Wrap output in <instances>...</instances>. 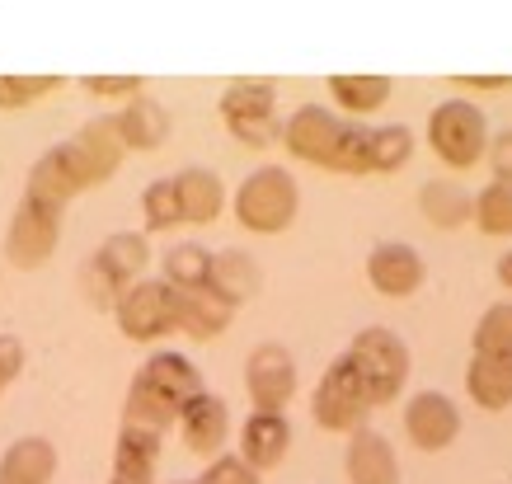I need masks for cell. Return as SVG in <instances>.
I'll return each instance as SVG.
<instances>
[{"label":"cell","mask_w":512,"mask_h":484,"mask_svg":"<svg viewBox=\"0 0 512 484\" xmlns=\"http://www.w3.org/2000/svg\"><path fill=\"white\" fill-rule=\"evenodd\" d=\"M329 99L339 104L348 118H372L390 104V94H395V80L390 76H329Z\"/></svg>","instance_id":"d4e9b609"},{"label":"cell","mask_w":512,"mask_h":484,"mask_svg":"<svg viewBox=\"0 0 512 484\" xmlns=\"http://www.w3.org/2000/svg\"><path fill=\"white\" fill-rule=\"evenodd\" d=\"M475 353L512 358V301H494L475 325Z\"/></svg>","instance_id":"4dcf8cb0"},{"label":"cell","mask_w":512,"mask_h":484,"mask_svg":"<svg viewBox=\"0 0 512 484\" xmlns=\"http://www.w3.org/2000/svg\"><path fill=\"white\" fill-rule=\"evenodd\" d=\"M109 127L123 151H156V146H165V137H170V109L156 104L151 94H137V99H127L118 113H109Z\"/></svg>","instance_id":"e0dca14e"},{"label":"cell","mask_w":512,"mask_h":484,"mask_svg":"<svg viewBox=\"0 0 512 484\" xmlns=\"http://www.w3.org/2000/svg\"><path fill=\"white\" fill-rule=\"evenodd\" d=\"M160 442H165V433H156V428L123 423V428H118V442H113V475H118V480H146V484H156Z\"/></svg>","instance_id":"7402d4cb"},{"label":"cell","mask_w":512,"mask_h":484,"mask_svg":"<svg viewBox=\"0 0 512 484\" xmlns=\"http://www.w3.org/2000/svg\"><path fill=\"white\" fill-rule=\"evenodd\" d=\"M367 414H372V395L362 386V376L353 372V362L339 353L311 395V419L325 433H357V428H367Z\"/></svg>","instance_id":"9c48e42d"},{"label":"cell","mask_w":512,"mask_h":484,"mask_svg":"<svg viewBox=\"0 0 512 484\" xmlns=\"http://www.w3.org/2000/svg\"><path fill=\"white\" fill-rule=\"evenodd\" d=\"M245 391L259 414H287L296 395V358L282 344H259L245 358Z\"/></svg>","instance_id":"7c38bea8"},{"label":"cell","mask_w":512,"mask_h":484,"mask_svg":"<svg viewBox=\"0 0 512 484\" xmlns=\"http://www.w3.org/2000/svg\"><path fill=\"white\" fill-rule=\"evenodd\" d=\"M193 484H264V475H259V470H249L235 452H221V456H212V461L202 466V475Z\"/></svg>","instance_id":"d6a6232c"},{"label":"cell","mask_w":512,"mask_h":484,"mask_svg":"<svg viewBox=\"0 0 512 484\" xmlns=\"http://www.w3.org/2000/svg\"><path fill=\"white\" fill-rule=\"evenodd\" d=\"M179 438H184V447L193 456H221V447H226V438H231V409H226V400L212 391H202L198 400H188L184 414H179Z\"/></svg>","instance_id":"9a60e30c"},{"label":"cell","mask_w":512,"mask_h":484,"mask_svg":"<svg viewBox=\"0 0 512 484\" xmlns=\"http://www.w3.org/2000/svg\"><path fill=\"white\" fill-rule=\"evenodd\" d=\"M498 282H503V287L512 292V250L503 254V259H498Z\"/></svg>","instance_id":"74e56055"},{"label":"cell","mask_w":512,"mask_h":484,"mask_svg":"<svg viewBox=\"0 0 512 484\" xmlns=\"http://www.w3.org/2000/svg\"><path fill=\"white\" fill-rule=\"evenodd\" d=\"M231 207H235V221H240L249 235H282L296 221L301 188H296L292 170H282V165H259L254 174L240 179Z\"/></svg>","instance_id":"5b68a950"},{"label":"cell","mask_w":512,"mask_h":484,"mask_svg":"<svg viewBox=\"0 0 512 484\" xmlns=\"http://www.w3.org/2000/svg\"><path fill=\"white\" fill-rule=\"evenodd\" d=\"M80 85H85L94 99H118V104H127V99H137L141 94L146 76H85Z\"/></svg>","instance_id":"836d02e7"},{"label":"cell","mask_w":512,"mask_h":484,"mask_svg":"<svg viewBox=\"0 0 512 484\" xmlns=\"http://www.w3.org/2000/svg\"><path fill=\"white\" fill-rule=\"evenodd\" d=\"M174 184V198H179V217L188 226H212L226 207V184H221L217 170H202V165H188L170 179Z\"/></svg>","instance_id":"d6986e66"},{"label":"cell","mask_w":512,"mask_h":484,"mask_svg":"<svg viewBox=\"0 0 512 484\" xmlns=\"http://www.w3.org/2000/svg\"><path fill=\"white\" fill-rule=\"evenodd\" d=\"M419 212L437 231H461L470 221V193L456 179H428L419 188Z\"/></svg>","instance_id":"484cf974"},{"label":"cell","mask_w":512,"mask_h":484,"mask_svg":"<svg viewBox=\"0 0 512 484\" xmlns=\"http://www.w3.org/2000/svg\"><path fill=\"white\" fill-rule=\"evenodd\" d=\"M174 301H179V334L198 339V344H207V339L226 334V325L235 320L231 306H226L217 292H207V287H193V292H174Z\"/></svg>","instance_id":"cb8c5ba5"},{"label":"cell","mask_w":512,"mask_h":484,"mask_svg":"<svg viewBox=\"0 0 512 484\" xmlns=\"http://www.w3.org/2000/svg\"><path fill=\"white\" fill-rule=\"evenodd\" d=\"M414 156V132L404 123H367V174H400Z\"/></svg>","instance_id":"4316f807"},{"label":"cell","mask_w":512,"mask_h":484,"mask_svg":"<svg viewBox=\"0 0 512 484\" xmlns=\"http://www.w3.org/2000/svg\"><path fill=\"white\" fill-rule=\"evenodd\" d=\"M264 287V273H259V259L245 250H221L212 254V268H207V292H217L226 306H245L254 292Z\"/></svg>","instance_id":"44dd1931"},{"label":"cell","mask_w":512,"mask_h":484,"mask_svg":"<svg viewBox=\"0 0 512 484\" xmlns=\"http://www.w3.org/2000/svg\"><path fill=\"white\" fill-rule=\"evenodd\" d=\"M24 372V344H19L15 334H0V391Z\"/></svg>","instance_id":"e575fe53"},{"label":"cell","mask_w":512,"mask_h":484,"mask_svg":"<svg viewBox=\"0 0 512 484\" xmlns=\"http://www.w3.org/2000/svg\"><path fill=\"white\" fill-rule=\"evenodd\" d=\"M174 484H193V480H174Z\"/></svg>","instance_id":"ab89813d"},{"label":"cell","mask_w":512,"mask_h":484,"mask_svg":"<svg viewBox=\"0 0 512 484\" xmlns=\"http://www.w3.org/2000/svg\"><path fill=\"white\" fill-rule=\"evenodd\" d=\"M123 156L127 151L113 137L109 118H94V123L80 127L76 137L57 141L52 151H43L33 160L29 179H24V198L52 207V212H66L76 193L109 184L118 174V165H123Z\"/></svg>","instance_id":"6da1fadb"},{"label":"cell","mask_w":512,"mask_h":484,"mask_svg":"<svg viewBox=\"0 0 512 484\" xmlns=\"http://www.w3.org/2000/svg\"><path fill=\"white\" fill-rule=\"evenodd\" d=\"M282 146L329 174H367V123H353L325 104H301L282 123Z\"/></svg>","instance_id":"7a4b0ae2"},{"label":"cell","mask_w":512,"mask_h":484,"mask_svg":"<svg viewBox=\"0 0 512 484\" xmlns=\"http://www.w3.org/2000/svg\"><path fill=\"white\" fill-rule=\"evenodd\" d=\"M113 320H118V334L132 339V344H160L179 334V301H174V287H165L160 278H141L127 287V297L113 306Z\"/></svg>","instance_id":"30bf717a"},{"label":"cell","mask_w":512,"mask_h":484,"mask_svg":"<svg viewBox=\"0 0 512 484\" xmlns=\"http://www.w3.org/2000/svg\"><path fill=\"white\" fill-rule=\"evenodd\" d=\"M57 466H62L57 447L38 438V433H29V438H15L0 452V484H52Z\"/></svg>","instance_id":"ffe728a7"},{"label":"cell","mask_w":512,"mask_h":484,"mask_svg":"<svg viewBox=\"0 0 512 484\" xmlns=\"http://www.w3.org/2000/svg\"><path fill=\"white\" fill-rule=\"evenodd\" d=\"M451 85H466V90H512V76H456Z\"/></svg>","instance_id":"8d00e7d4"},{"label":"cell","mask_w":512,"mask_h":484,"mask_svg":"<svg viewBox=\"0 0 512 484\" xmlns=\"http://www.w3.org/2000/svg\"><path fill=\"white\" fill-rule=\"evenodd\" d=\"M466 395L484 414H503L512 409V358H489V353H470L466 367Z\"/></svg>","instance_id":"603a6c76"},{"label":"cell","mask_w":512,"mask_h":484,"mask_svg":"<svg viewBox=\"0 0 512 484\" xmlns=\"http://www.w3.org/2000/svg\"><path fill=\"white\" fill-rule=\"evenodd\" d=\"M428 146L447 170H475L489 156V118L470 99H442L428 113Z\"/></svg>","instance_id":"ba28073f"},{"label":"cell","mask_w":512,"mask_h":484,"mask_svg":"<svg viewBox=\"0 0 512 484\" xmlns=\"http://www.w3.org/2000/svg\"><path fill=\"white\" fill-rule=\"evenodd\" d=\"M489 165H494V179L512 184V132H503V137L489 141Z\"/></svg>","instance_id":"d590c367"},{"label":"cell","mask_w":512,"mask_h":484,"mask_svg":"<svg viewBox=\"0 0 512 484\" xmlns=\"http://www.w3.org/2000/svg\"><path fill=\"white\" fill-rule=\"evenodd\" d=\"M343 358L353 362L362 386L372 395V409L390 405L409 386V348L390 325H367L353 334V344L343 348Z\"/></svg>","instance_id":"8992f818"},{"label":"cell","mask_w":512,"mask_h":484,"mask_svg":"<svg viewBox=\"0 0 512 484\" xmlns=\"http://www.w3.org/2000/svg\"><path fill=\"white\" fill-rule=\"evenodd\" d=\"M62 85H66L62 76H10V71H0V109L5 113L33 109L38 99L57 94Z\"/></svg>","instance_id":"f546056e"},{"label":"cell","mask_w":512,"mask_h":484,"mask_svg":"<svg viewBox=\"0 0 512 484\" xmlns=\"http://www.w3.org/2000/svg\"><path fill=\"white\" fill-rule=\"evenodd\" d=\"M343 475H348V484H400V456L376 428H357V433H348Z\"/></svg>","instance_id":"ac0fdd59"},{"label":"cell","mask_w":512,"mask_h":484,"mask_svg":"<svg viewBox=\"0 0 512 484\" xmlns=\"http://www.w3.org/2000/svg\"><path fill=\"white\" fill-rule=\"evenodd\" d=\"M62 217L66 212H52V207L33 203V198H19L10 231H5V259L15 268L47 264L57 254V245H62Z\"/></svg>","instance_id":"8fae6325"},{"label":"cell","mask_w":512,"mask_h":484,"mask_svg":"<svg viewBox=\"0 0 512 484\" xmlns=\"http://www.w3.org/2000/svg\"><path fill=\"white\" fill-rule=\"evenodd\" d=\"M151 264V240L141 231H113L99 250L80 264V292L94 311H113L127 297V287L141 282Z\"/></svg>","instance_id":"277c9868"},{"label":"cell","mask_w":512,"mask_h":484,"mask_svg":"<svg viewBox=\"0 0 512 484\" xmlns=\"http://www.w3.org/2000/svg\"><path fill=\"white\" fill-rule=\"evenodd\" d=\"M470 221L480 226L484 235H512V184L494 179L489 188H480L475 198H470Z\"/></svg>","instance_id":"f1b7e54d"},{"label":"cell","mask_w":512,"mask_h":484,"mask_svg":"<svg viewBox=\"0 0 512 484\" xmlns=\"http://www.w3.org/2000/svg\"><path fill=\"white\" fill-rule=\"evenodd\" d=\"M207 268H212V250H202L198 240H184L165 254V287L174 292H193V287H207Z\"/></svg>","instance_id":"83f0119b"},{"label":"cell","mask_w":512,"mask_h":484,"mask_svg":"<svg viewBox=\"0 0 512 484\" xmlns=\"http://www.w3.org/2000/svg\"><path fill=\"white\" fill-rule=\"evenodd\" d=\"M287 452H292V423H287V414H249L245 423H240V461H245L249 470H259V475H268V470H278L282 461H287Z\"/></svg>","instance_id":"2e32d148"},{"label":"cell","mask_w":512,"mask_h":484,"mask_svg":"<svg viewBox=\"0 0 512 484\" xmlns=\"http://www.w3.org/2000/svg\"><path fill=\"white\" fill-rule=\"evenodd\" d=\"M221 109V123L231 132L240 146L249 151H264L273 141L282 137V123H278V85L264 76H240L231 80L217 99Z\"/></svg>","instance_id":"52a82bcc"},{"label":"cell","mask_w":512,"mask_h":484,"mask_svg":"<svg viewBox=\"0 0 512 484\" xmlns=\"http://www.w3.org/2000/svg\"><path fill=\"white\" fill-rule=\"evenodd\" d=\"M404 433L419 452H447L461 438V409L442 391H419L404 405Z\"/></svg>","instance_id":"4fadbf2b"},{"label":"cell","mask_w":512,"mask_h":484,"mask_svg":"<svg viewBox=\"0 0 512 484\" xmlns=\"http://www.w3.org/2000/svg\"><path fill=\"white\" fill-rule=\"evenodd\" d=\"M423 278H428L423 254L414 250V245H404V240H386V245H376V250L367 254V282L390 301L414 297L423 287Z\"/></svg>","instance_id":"5bb4252c"},{"label":"cell","mask_w":512,"mask_h":484,"mask_svg":"<svg viewBox=\"0 0 512 484\" xmlns=\"http://www.w3.org/2000/svg\"><path fill=\"white\" fill-rule=\"evenodd\" d=\"M141 217H146V231L151 235H165V231H174V226H184L170 179H151V184H146V193H141Z\"/></svg>","instance_id":"1f68e13d"},{"label":"cell","mask_w":512,"mask_h":484,"mask_svg":"<svg viewBox=\"0 0 512 484\" xmlns=\"http://www.w3.org/2000/svg\"><path fill=\"white\" fill-rule=\"evenodd\" d=\"M109 484H146V480H118V475H113V480Z\"/></svg>","instance_id":"f35d334b"},{"label":"cell","mask_w":512,"mask_h":484,"mask_svg":"<svg viewBox=\"0 0 512 484\" xmlns=\"http://www.w3.org/2000/svg\"><path fill=\"white\" fill-rule=\"evenodd\" d=\"M202 395V372L184 353L174 348H160L132 372V386H127L123 400V423H141V428H156L165 433L179 414H184L188 400Z\"/></svg>","instance_id":"3957f363"}]
</instances>
